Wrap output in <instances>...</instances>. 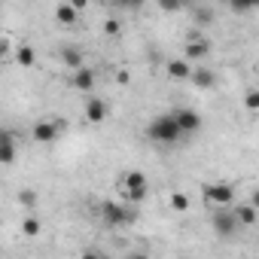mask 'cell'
<instances>
[{"mask_svg":"<svg viewBox=\"0 0 259 259\" xmlns=\"http://www.w3.org/2000/svg\"><path fill=\"white\" fill-rule=\"evenodd\" d=\"M147 141L150 144H159V147H174V144L183 141V132H180L174 113H159V116L150 119V125H147Z\"/></svg>","mask_w":259,"mask_h":259,"instance_id":"cell-1","label":"cell"},{"mask_svg":"<svg viewBox=\"0 0 259 259\" xmlns=\"http://www.w3.org/2000/svg\"><path fill=\"white\" fill-rule=\"evenodd\" d=\"M119 192L125 201H132V204H141L147 195H150V180L144 171H125L119 177Z\"/></svg>","mask_w":259,"mask_h":259,"instance_id":"cell-2","label":"cell"},{"mask_svg":"<svg viewBox=\"0 0 259 259\" xmlns=\"http://www.w3.org/2000/svg\"><path fill=\"white\" fill-rule=\"evenodd\" d=\"M101 220H104L107 229H125V226H132V223L138 220V210L125 207V204L104 201V204H101Z\"/></svg>","mask_w":259,"mask_h":259,"instance_id":"cell-3","label":"cell"},{"mask_svg":"<svg viewBox=\"0 0 259 259\" xmlns=\"http://www.w3.org/2000/svg\"><path fill=\"white\" fill-rule=\"evenodd\" d=\"M210 226H213V232H217L220 238H232V235L241 232V223H238L232 204H229V207H213V213H210Z\"/></svg>","mask_w":259,"mask_h":259,"instance_id":"cell-4","label":"cell"},{"mask_svg":"<svg viewBox=\"0 0 259 259\" xmlns=\"http://www.w3.org/2000/svg\"><path fill=\"white\" fill-rule=\"evenodd\" d=\"M201 195H204L207 207H229L235 201V186L232 183H204Z\"/></svg>","mask_w":259,"mask_h":259,"instance_id":"cell-5","label":"cell"},{"mask_svg":"<svg viewBox=\"0 0 259 259\" xmlns=\"http://www.w3.org/2000/svg\"><path fill=\"white\" fill-rule=\"evenodd\" d=\"M82 116H85V122L101 125V122H107V116H110V104H107L104 98H98V95H85Z\"/></svg>","mask_w":259,"mask_h":259,"instance_id":"cell-6","label":"cell"},{"mask_svg":"<svg viewBox=\"0 0 259 259\" xmlns=\"http://www.w3.org/2000/svg\"><path fill=\"white\" fill-rule=\"evenodd\" d=\"M207 55H210V40H204L198 31H192L189 40H186V46H183V58L195 64V61H204Z\"/></svg>","mask_w":259,"mask_h":259,"instance_id":"cell-7","label":"cell"},{"mask_svg":"<svg viewBox=\"0 0 259 259\" xmlns=\"http://www.w3.org/2000/svg\"><path fill=\"white\" fill-rule=\"evenodd\" d=\"M31 138H34L37 144H55V141L61 138V122H55V119H40V122H34Z\"/></svg>","mask_w":259,"mask_h":259,"instance_id":"cell-8","label":"cell"},{"mask_svg":"<svg viewBox=\"0 0 259 259\" xmlns=\"http://www.w3.org/2000/svg\"><path fill=\"white\" fill-rule=\"evenodd\" d=\"M171 113H174V119H177V125H180L183 138L195 135L198 128H201V113H198V110H192V107H177V110H171Z\"/></svg>","mask_w":259,"mask_h":259,"instance_id":"cell-9","label":"cell"},{"mask_svg":"<svg viewBox=\"0 0 259 259\" xmlns=\"http://www.w3.org/2000/svg\"><path fill=\"white\" fill-rule=\"evenodd\" d=\"M70 85H73L76 92H82V95H92L95 85H98V76H95V70H92L89 64H82V67L70 70Z\"/></svg>","mask_w":259,"mask_h":259,"instance_id":"cell-10","label":"cell"},{"mask_svg":"<svg viewBox=\"0 0 259 259\" xmlns=\"http://www.w3.org/2000/svg\"><path fill=\"white\" fill-rule=\"evenodd\" d=\"M232 210H235V217H238L241 229H253V226H256V220H259V210H256V204H253V201H232Z\"/></svg>","mask_w":259,"mask_h":259,"instance_id":"cell-11","label":"cell"},{"mask_svg":"<svg viewBox=\"0 0 259 259\" xmlns=\"http://www.w3.org/2000/svg\"><path fill=\"white\" fill-rule=\"evenodd\" d=\"M192 61H186V58H168L165 61V73L171 76V79H180V82H186L189 79V73H192Z\"/></svg>","mask_w":259,"mask_h":259,"instance_id":"cell-12","label":"cell"},{"mask_svg":"<svg viewBox=\"0 0 259 259\" xmlns=\"http://www.w3.org/2000/svg\"><path fill=\"white\" fill-rule=\"evenodd\" d=\"M79 16H82V13L70 4V0H67V4H58V7H55V22L64 25V28H73V25L79 22Z\"/></svg>","mask_w":259,"mask_h":259,"instance_id":"cell-13","label":"cell"},{"mask_svg":"<svg viewBox=\"0 0 259 259\" xmlns=\"http://www.w3.org/2000/svg\"><path fill=\"white\" fill-rule=\"evenodd\" d=\"M186 82H192L195 89H213V85H217V73H213V70H207V67H198V64H195Z\"/></svg>","mask_w":259,"mask_h":259,"instance_id":"cell-14","label":"cell"},{"mask_svg":"<svg viewBox=\"0 0 259 259\" xmlns=\"http://www.w3.org/2000/svg\"><path fill=\"white\" fill-rule=\"evenodd\" d=\"M61 64H64L67 70H76V67L85 64V55H82L76 46H64V49H61Z\"/></svg>","mask_w":259,"mask_h":259,"instance_id":"cell-15","label":"cell"},{"mask_svg":"<svg viewBox=\"0 0 259 259\" xmlns=\"http://www.w3.org/2000/svg\"><path fill=\"white\" fill-rule=\"evenodd\" d=\"M16 64L25 67V70H31V67L37 64V52H34V46H28V43L16 46Z\"/></svg>","mask_w":259,"mask_h":259,"instance_id":"cell-16","label":"cell"},{"mask_svg":"<svg viewBox=\"0 0 259 259\" xmlns=\"http://www.w3.org/2000/svg\"><path fill=\"white\" fill-rule=\"evenodd\" d=\"M19 162V147H16V141H7V144H0V165H16Z\"/></svg>","mask_w":259,"mask_h":259,"instance_id":"cell-17","label":"cell"},{"mask_svg":"<svg viewBox=\"0 0 259 259\" xmlns=\"http://www.w3.org/2000/svg\"><path fill=\"white\" fill-rule=\"evenodd\" d=\"M43 232V223H40V217L37 213H28L25 220H22V235L25 238H37Z\"/></svg>","mask_w":259,"mask_h":259,"instance_id":"cell-18","label":"cell"},{"mask_svg":"<svg viewBox=\"0 0 259 259\" xmlns=\"http://www.w3.org/2000/svg\"><path fill=\"white\" fill-rule=\"evenodd\" d=\"M168 204H171V210H177V213H186V210H189V204H192V198H189L186 192H171Z\"/></svg>","mask_w":259,"mask_h":259,"instance_id":"cell-19","label":"cell"},{"mask_svg":"<svg viewBox=\"0 0 259 259\" xmlns=\"http://www.w3.org/2000/svg\"><path fill=\"white\" fill-rule=\"evenodd\" d=\"M19 204H22L25 210H34V207L40 204V195H37L34 189H22V192H19Z\"/></svg>","mask_w":259,"mask_h":259,"instance_id":"cell-20","label":"cell"},{"mask_svg":"<svg viewBox=\"0 0 259 259\" xmlns=\"http://www.w3.org/2000/svg\"><path fill=\"white\" fill-rule=\"evenodd\" d=\"M186 7V0H159V10L165 13V16H174V13H180Z\"/></svg>","mask_w":259,"mask_h":259,"instance_id":"cell-21","label":"cell"},{"mask_svg":"<svg viewBox=\"0 0 259 259\" xmlns=\"http://www.w3.org/2000/svg\"><path fill=\"white\" fill-rule=\"evenodd\" d=\"M226 4H229L235 13H250V10L259 7V0H226Z\"/></svg>","mask_w":259,"mask_h":259,"instance_id":"cell-22","label":"cell"},{"mask_svg":"<svg viewBox=\"0 0 259 259\" xmlns=\"http://www.w3.org/2000/svg\"><path fill=\"white\" fill-rule=\"evenodd\" d=\"M104 34H107V37H119V34H122V22L113 19V16L104 19Z\"/></svg>","mask_w":259,"mask_h":259,"instance_id":"cell-23","label":"cell"},{"mask_svg":"<svg viewBox=\"0 0 259 259\" xmlns=\"http://www.w3.org/2000/svg\"><path fill=\"white\" fill-rule=\"evenodd\" d=\"M244 107H247L250 113H256V110H259V92H256V89H250V92H247V98H244Z\"/></svg>","mask_w":259,"mask_h":259,"instance_id":"cell-24","label":"cell"},{"mask_svg":"<svg viewBox=\"0 0 259 259\" xmlns=\"http://www.w3.org/2000/svg\"><path fill=\"white\" fill-rule=\"evenodd\" d=\"M195 25H201V28L204 25H213V16L207 10H195Z\"/></svg>","mask_w":259,"mask_h":259,"instance_id":"cell-25","label":"cell"},{"mask_svg":"<svg viewBox=\"0 0 259 259\" xmlns=\"http://www.w3.org/2000/svg\"><path fill=\"white\" fill-rule=\"evenodd\" d=\"M116 7H119V10H141L144 0H116Z\"/></svg>","mask_w":259,"mask_h":259,"instance_id":"cell-26","label":"cell"},{"mask_svg":"<svg viewBox=\"0 0 259 259\" xmlns=\"http://www.w3.org/2000/svg\"><path fill=\"white\" fill-rule=\"evenodd\" d=\"M7 55H10V40H7V37H0V61H4Z\"/></svg>","mask_w":259,"mask_h":259,"instance_id":"cell-27","label":"cell"},{"mask_svg":"<svg viewBox=\"0 0 259 259\" xmlns=\"http://www.w3.org/2000/svg\"><path fill=\"white\" fill-rule=\"evenodd\" d=\"M128 79H132V76H128V70H119V73H116V82H119V85H128Z\"/></svg>","mask_w":259,"mask_h":259,"instance_id":"cell-28","label":"cell"},{"mask_svg":"<svg viewBox=\"0 0 259 259\" xmlns=\"http://www.w3.org/2000/svg\"><path fill=\"white\" fill-rule=\"evenodd\" d=\"M70 4L79 10V13H85V7H89V0H70Z\"/></svg>","mask_w":259,"mask_h":259,"instance_id":"cell-29","label":"cell"}]
</instances>
